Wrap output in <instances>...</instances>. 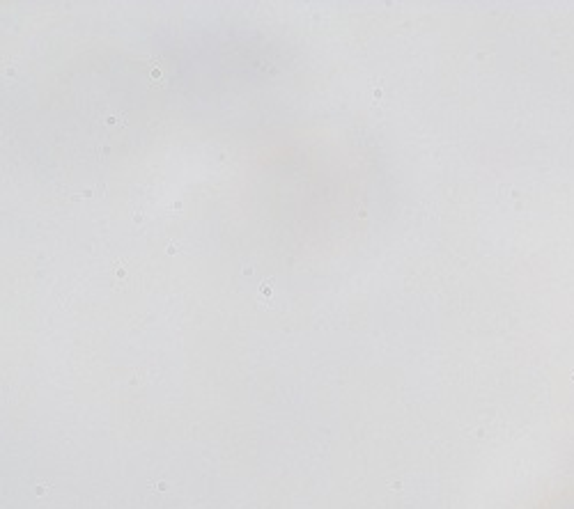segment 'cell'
Masks as SVG:
<instances>
[{"instance_id": "1", "label": "cell", "mask_w": 574, "mask_h": 509, "mask_svg": "<svg viewBox=\"0 0 574 509\" xmlns=\"http://www.w3.org/2000/svg\"><path fill=\"white\" fill-rule=\"evenodd\" d=\"M168 69L163 67V62H161V58H156V60H152V67H150V78L152 83H156V85H161L163 83V76Z\"/></svg>"}]
</instances>
